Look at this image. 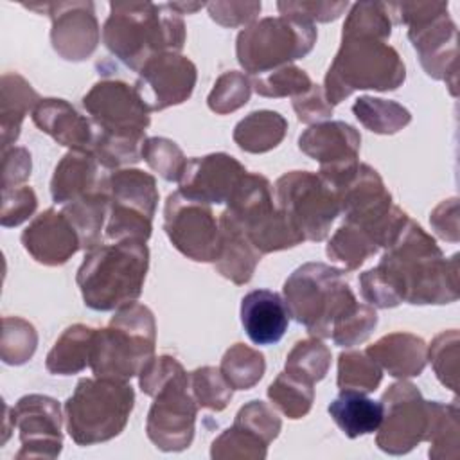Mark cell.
<instances>
[{
    "label": "cell",
    "mask_w": 460,
    "mask_h": 460,
    "mask_svg": "<svg viewBox=\"0 0 460 460\" xmlns=\"http://www.w3.org/2000/svg\"><path fill=\"white\" fill-rule=\"evenodd\" d=\"M383 379L379 365L363 350H345L338 356V388L363 394L374 392Z\"/></svg>",
    "instance_id": "obj_40"
},
{
    "label": "cell",
    "mask_w": 460,
    "mask_h": 460,
    "mask_svg": "<svg viewBox=\"0 0 460 460\" xmlns=\"http://www.w3.org/2000/svg\"><path fill=\"white\" fill-rule=\"evenodd\" d=\"M460 411L456 401L444 404L429 401V424L426 440L429 446V458L456 460L460 456Z\"/></svg>",
    "instance_id": "obj_33"
},
{
    "label": "cell",
    "mask_w": 460,
    "mask_h": 460,
    "mask_svg": "<svg viewBox=\"0 0 460 460\" xmlns=\"http://www.w3.org/2000/svg\"><path fill=\"white\" fill-rule=\"evenodd\" d=\"M135 406V392L128 381L83 377L65 402V420L77 446L108 442L120 435Z\"/></svg>",
    "instance_id": "obj_7"
},
{
    "label": "cell",
    "mask_w": 460,
    "mask_h": 460,
    "mask_svg": "<svg viewBox=\"0 0 460 460\" xmlns=\"http://www.w3.org/2000/svg\"><path fill=\"white\" fill-rule=\"evenodd\" d=\"M108 207L110 198L106 185L63 207L61 212L77 232L81 250L90 252L102 244V230L106 228Z\"/></svg>",
    "instance_id": "obj_30"
},
{
    "label": "cell",
    "mask_w": 460,
    "mask_h": 460,
    "mask_svg": "<svg viewBox=\"0 0 460 460\" xmlns=\"http://www.w3.org/2000/svg\"><path fill=\"white\" fill-rule=\"evenodd\" d=\"M291 104L296 113V119L309 126L323 122L332 115V106L327 102L323 86L320 84H313L307 92L293 97Z\"/></svg>",
    "instance_id": "obj_55"
},
{
    "label": "cell",
    "mask_w": 460,
    "mask_h": 460,
    "mask_svg": "<svg viewBox=\"0 0 460 460\" xmlns=\"http://www.w3.org/2000/svg\"><path fill=\"white\" fill-rule=\"evenodd\" d=\"M381 370L397 379L420 376L428 363L426 341L411 332H390L365 350Z\"/></svg>",
    "instance_id": "obj_26"
},
{
    "label": "cell",
    "mask_w": 460,
    "mask_h": 460,
    "mask_svg": "<svg viewBox=\"0 0 460 460\" xmlns=\"http://www.w3.org/2000/svg\"><path fill=\"white\" fill-rule=\"evenodd\" d=\"M11 424L18 428L22 447L16 458H56L63 447L61 406L56 399L29 394L11 408Z\"/></svg>",
    "instance_id": "obj_17"
},
{
    "label": "cell",
    "mask_w": 460,
    "mask_h": 460,
    "mask_svg": "<svg viewBox=\"0 0 460 460\" xmlns=\"http://www.w3.org/2000/svg\"><path fill=\"white\" fill-rule=\"evenodd\" d=\"M262 9L261 2H210L207 11L210 18L223 27H241L255 22Z\"/></svg>",
    "instance_id": "obj_54"
},
{
    "label": "cell",
    "mask_w": 460,
    "mask_h": 460,
    "mask_svg": "<svg viewBox=\"0 0 460 460\" xmlns=\"http://www.w3.org/2000/svg\"><path fill=\"white\" fill-rule=\"evenodd\" d=\"M352 113L368 131L377 135H394L411 122L408 108L395 101L372 95H361L356 99Z\"/></svg>",
    "instance_id": "obj_34"
},
{
    "label": "cell",
    "mask_w": 460,
    "mask_h": 460,
    "mask_svg": "<svg viewBox=\"0 0 460 460\" xmlns=\"http://www.w3.org/2000/svg\"><path fill=\"white\" fill-rule=\"evenodd\" d=\"M377 325V313L368 304H356L341 316L331 332V338L340 347H354L363 343Z\"/></svg>",
    "instance_id": "obj_49"
},
{
    "label": "cell",
    "mask_w": 460,
    "mask_h": 460,
    "mask_svg": "<svg viewBox=\"0 0 460 460\" xmlns=\"http://www.w3.org/2000/svg\"><path fill=\"white\" fill-rule=\"evenodd\" d=\"M40 95L20 74H4L0 79V129L2 151L11 147L22 129L25 115L38 104Z\"/></svg>",
    "instance_id": "obj_28"
},
{
    "label": "cell",
    "mask_w": 460,
    "mask_h": 460,
    "mask_svg": "<svg viewBox=\"0 0 460 460\" xmlns=\"http://www.w3.org/2000/svg\"><path fill=\"white\" fill-rule=\"evenodd\" d=\"M147 268L149 250L146 241H113L86 252L75 275L84 305L93 311H117L137 302Z\"/></svg>",
    "instance_id": "obj_3"
},
{
    "label": "cell",
    "mask_w": 460,
    "mask_h": 460,
    "mask_svg": "<svg viewBox=\"0 0 460 460\" xmlns=\"http://www.w3.org/2000/svg\"><path fill=\"white\" fill-rule=\"evenodd\" d=\"M252 86L262 97L279 99V97H296L307 92L313 86V81L305 70L291 63V65H284L270 72L253 75Z\"/></svg>",
    "instance_id": "obj_43"
},
{
    "label": "cell",
    "mask_w": 460,
    "mask_h": 460,
    "mask_svg": "<svg viewBox=\"0 0 460 460\" xmlns=\"http://www.w3.org/2000/svg\"><path fill=\"white\" fill-rule=\"evenodd\" d=\"M189 374L185 372L183 365L172 358V356H155L138 374V383H140V390L153 397L158 390H162L164 386L187 377Z\"/></svg>",
    "instance_id": "obj_51"
},
{
    "label": "cell",
    "mask_w": 460,
    "mask_h": 460,
    "mask_svg": "<svg viewBox=\"0 0 460 460\" xmlns=\"http://www.w3.org/2000/svg\"><path fill=\"white\" fill-rule=\"evenodd\" d=\"M189 390L198 408L221 411L228 406L234 388L216 367H199L189 372Z\"/></svg>",
    "instance_id": "obj_44"
},
{
    "label": "cell",
    "mask_w": 460,
    "mask_h": 460,
    "mask_svg": "<svg viewBox=\"0 0 460 460\" xmlns=\"http://www.w3.org/2000/svg\"><path fill=\"white\" fill-rule=\"evenodd\" d=\"M146 138V135L137 133H108L97 129L92 153L102 169H124L142 158Z\"/></svg>",
    "instance_id": "obj_35"
},
{
    "label": "cell",
    "mask_w": 460,
    "mask_h": 460,
    "mask_svg": "<svg viewBox=\"0 0 460 460\" xmlns=\"http://www.w3.org/2000/svg\"><path fill=\"white\" fill-rule=\"evenodd\" d=\"M164 230L172 246L196 262H214L219 248V223L212 208L178 190L164 205Z\"/></svg>",
    "instance_id": "obj_14"
},
{
    "label": "cell",
    "mask_w": 460,
    "mask_h": 460,
    "mask_svg": "<svg viewBox=\"0 0 460 460\" xmlns=\"http://www.w3.org/2000/svg\"><path fill=\"white\" fill-rule=\"evenodd\" d=\"M268 446L270 444L253 431L239 424H232L217 438H214L210 456L214 460H264L268 455Z\"/></svg>",
    "instance_id": "obj_41"
},
{
    "label": "cell",
    "mask_w": 460,
    "mask_h": 460,
    "mask_svg": "<svg viewBox=\"0 0 460 460\" xmlns=\"http://www.w3.org/2000/svg\"><path fill=\"white\" fill-rule=\"evenodd\" d=\"M38 345V332L34 325L20 316L2 318V340H0V358L5 365H23L27 363Z\"/></svg>",
    "instance_id": "obj_42"
},
{
    "label": "cell",
    "mask_w": 460,
    "mask_h": 460,
    "mask_svg": "<svg viewBox=\"0 0 460 460\" xmlns=\"http://www.w3.org/2000/svg\"><path fill=\"white\" fill-rule=\"evenodd\" d=\"M404 79V63L386 40L341 34V45L323 79V93L327 102L334 106L356 90L388 92L399 88Z\"/></svg>",
    "instance_id": "obj_4"
},
{
    "label": "cell",
    "mask_w": 460,
    "mask_h": 460,
    "mask_svg": "<svg viewBox=\"0 0 460 460\" xmlns=\"http://www.w3.org/2000/svg\"><path fill=\"white\" fill-rule=\"evenodd\" d=\"M395 23L408 25V40L419 54L424 72L446 81L456 95L458 81V31L449 16L447 2H399L386 4Z\"/></svg>",
    "instance_id": "obj_8"
},
{
    "label": "cell",
    "mask_w": 460,
    "mask_h": 460,
    "mask_svg": "<svg viewBox=\"0 0 460 460\" xmlns=\"http://www.w3.org/2000/svg\"><path fill=\"white\" fill-rule=\"evenodd\" d=\"M144 162L167 181H180L187 158L180 146L165 137H149L142 146Z\"/></svg>",
    "instance_id": "obj_48"
},
{
    "label": "cell",
    "mask_w": 460,
    "mask_h": 460,
    "mask_svg": "<svg viewBox=\"0 0 460 460\" xmlns=\"http://www.w3.org/2000/svg\"><path fill=\"white\" fill-rule=\"evenodd\" d=\"M314 43V23L282 14L266 16L237 34L235 56L244 72L259 75L307 56Z\"/></svg>",
    "instance_id": "obj_10"
},
{
    "label": "cell",
    "mask_w": 460,
    "mask_h": 460,
    "mask_svg": "<svg viewBox=\"0 0 460 460\" xmlns=\"http://www.w3.org/2000/svg\"><path fill=\"white\" fill-rule=\"evenodd\" d=\"M250 239L261 255L304 243L288 217L277 208L271 183L259 172H246L223 210Z\"/></svg>",
    "instance_id": "obj_9"
},
{
    "label": "cell",
    "mask_w": 460,
    "mask_h": 460,
    "mask_svg": "<svg viewBox=\"0 0 460 460\" xmlns=\"http://www.w3.org/2000/svg\"><path fill=\"white\" fill-rule=\"evenodd\" d=\"M234 424H239L255 435H259L262 440L271 444L282 428V420L277 415V411L264 401H250L246 402L235 415Z\"/></svg>",
    "instance_id": "obj_50"
},
{
    "label": "cell",
    "mask_w": 460,
    "mask_h": 460,
    "mask_svg": "<svg viewBox=\"0 0 460 460\" xmlns=\"http://www.w3.org/2000/svg\"><path fill=\"white\" fill-rule=\"evenodd\" d=\"M331 367V349L320 338H305L293 345L286 356L284 370L311 385L322 381Z\"/></svg>",
    "instance_id": "obj_38"
},
{
    "label": "cell",
    "mask_w": 460,
    "mask_h": 460,
    "mask_svg": "<svg viewBox=\"0 0 460 460\" xmlns=\"http://www.w3.org/2000/svg\"><path fill=\"white\" fill-rule=\"evenodd\" d=\"M347 7V2H277V9L282 16L305 20L309 23L332 22L340 18Z\"/></svg>",
    "instance_id": "obj_53"
},
{
    "label": "cell",
    "mask_w": 460,
    "mask_h": 460,
    "mask_svg": "<svg viewBox=\"0 0 460 460\" xmlns=\"http://www.w3.org/2000/svg\"><path fill=\"white\" fill-rule=\"evenodd\" d=\"M262 255L246 234L225 214L219 216V248L214 266L230 282L243 286L252 280Z\"/></svg>",
    "instance_id": "obj_27"
},
{
    "label": "cell",
    "mask_w": 460,
    "mask_h": 460,
    "mask_svg": "<svg viewBox=\"0 0 460 460\" xmlns=\"http://www.w3.org/2000/svg\"><path fill=\"white\" fill-rule=\"evenodd\" d=\"M377 250V243L365 230L343 223L329 239L325 253L331 261L341 262L343 270L354 271Z\"/></svg>",
    "instance_id": "obj_36"
},
{
    "label": "cell",
    "mask_w": 460,
    "mask_h": 460,
    "mask_svg": "<svg viewBox=\"0 0 460 460\" xmlns=\"http://www.w3.org/2000/svg\"><path fill=\"white\" fill-rule=\"evenodd\" d=\"M288 120L273 110H257L241 119L232 133L234 142L246 153H268L286 137Z\"/></svg>",
    "instance_id": "obj_32"
},
{
    "label": "cell",
    "mask_w": 460,
    "mask_h": 460,
    "mask_svg": "<svg viewBox=\"0 0 460 460\" xmlns=\"http://www.w3.org/2000/svg\"><path fill=\"white\" fill-rule=\"evenodd\" d=\"M196 79L198 70L189 58L164 52L144 63L133 86L151 113L185 102L192 95Z\"/></svg>",
    "instance_id": "obj_19"
},
{
    "label": "cell",
    "mask_w": 460,
    "mask_h": 460,
    "mask_svg": "<svg viewBox=\"0 0 460 460\" xmlns=\"http://www.w3.org/2000/svg\"><path fill=\"white\" fill-rule=\"evenodd\" d=\"M219 370L234 390H250L262 379L266 361L257 349L244 343H234L223 354Z\"/></svg>",
    "instance_id": "obj_37"
},
{
    "label": "cell",
    "mask_w": 460,
    "mask_h": 460,
    "mask_svg": "<svg viewBox=\"0 0 460 460\" xmlns=\"http://www.w3.org/2000/svg\"><path fill=\"white\" fill-rule=\"evenodd\" d=\"M268 399L288 419L296 420L309 413L314 401V388L311 383L284 370L268 386Z\"/></svg>",
    "instance_id": "obj_39"
},
{
    "label": "cell",
    "mask_w": 460,
    "mask_h": 460,
    "mask_svg": "<svg viewBox=\"0 0 460 460\" xmlns=\"http://www.w3.org/2000/svg\"><path fill=\"white\" fill-rule=\"evenodd\" d=\"M155 314L131 302L119 307L104 329H95L88 367L97 377L129 381L155 358Z\"/></svg>",
    "instance_id": "obj_5"
},
{
    "label": "cell",
    "mask_w": 460,
    "mask_h": 460,
    "mask_svg": "<svg viewBox=\"0 0 460 460\" xmlns=\"http://www.w3.org/2000/svg\"><path fill=\"white\" fill-rule=\"evenodd\" d=\"M359 288L368 305L379 309L402 302L451 304L458 300V253L446 259L437 241L408 217L379 264L359 275Z\"/></svg>",
    "instance_id": "obj_1"
},
{
    "label": "cell",
    "mask_w": 460,
    "mask_h": 460,
    "mask_svg": "<svg viewBox=\"0 0 460 460\" xmlns=\"http://www.w3.org/2000/svg\"><path fill=\"white\" fill-rule=\"evenodd\" d=\"M169 5L178 14H190V13H196L201 7H207V4H203V2H174V4H169Z\"/></svg>",
    "instance_id": "obj_58"
},
{
    "label": "cell",
    "mask_w": 460,
    "mask_h": 460,
    "mask_svg": "<svg viewBox=\"0 0 460 460\" xmlns=\"http://www.w3.org/2000/svg\"><path fill=\"white\" fill-rule=\"evenodd\" d=\"M383 420L377 428L376 444L388 455L410 453L426 440L429 424V401L410 381H397L381 397Z\"/></svg>",
    "instance_id": "obj_13"
},
{
    "label": "cell",
    "mask_w": 460,
    "mask_h": 460,
    "mask_svg": "<svg viewBox=\"0 0 460 460\" xmlns=\"http://www.w3.org/2000/svg\"><path fill=\"white\" fill-rule=\"evenodd\" d=\"M36 128L70 151H90L95 140V124L81 115L68 101L58 97L40 99L32 110Z\"/></svg>",
    "instance_id": "obj_22"
},
{
    "label": "cell",
    "mask_w": 460,
    "mask_h": 460,
    "mask_svg": "<svg viewBox=\"0 0 460 460\" xmlns=\"http://www.w3.org/2000/svg\"><path fill=\"white\" fill-rule=\"evenodd\" d=\"M108 174L101 172V165L90 151H68L58 162L52 180L50 194L54 203L66 205L106 185Z\"/></svg>",
    "instance_id": "obj_25"
},
{
    "label": "cell",
    "mask_w": 460,
    "mask_h": 460,
    "mask_svg": "<svg viewBox=\"0 0 460 460\" xmlns=\"http://www.w3.org/2000/svg\"><path fill=\"white\" fill-rule=\"evenodd\" d=\"M246 172L244 165L228 153L194 156L187 160L178 192L205 205L226 203Z\"/></svg>",
    "instance_id": "obj_20"
},
{
    "label": "cell",
    "mask_w": 460,
    "mask_h": 460,
    "mask_svg": "<svg viewBox=\"0 0 460 460\" xmlns=\"http://www.w3.org/2000/svg\"><path fill=\"white\" fill-rule=\"evenodd\" d=\"M83 108L97 129L108 133L146 135L151 122L149 110L135 86L120 79H101L84 95Z\"/></svg>",
    "instance_id": "obj_16"
},
{
    "label": "cell",
    "mask_w": 460,
    "mask_h": 460,
    "mask_svg": "<svg viewBox=\"0 0 460 460\" xmlns=\"http://www.w3.org/2000/svg\"><path fill=\"white\" fill-rule=\"evenodd\" d=\"M95 329L84 323L66 327L49 350L45 368L54 376H72L90 365V352Z\"/></svg>",
    "instance_id": "obj_31"
},
{
    "label": "cell",
    "mask_w": 460,
    "mask_h": 460,
    "mask_svg": "<svg viewBox=\"0 0 460 460\" xmlns=\"http://www.w3.org/2000/svg\"><path fill=\"white\" fill-rule=\"evenodd\" d=\"M110 198L104 235L110 241H147L158 205V189L153 174L140 169H117L106 178Z\"/></svg>",
    "instance_id": "obj_12"
},
{
    "label": "cell",
    "mask_w": 460,
    "mask_h": 460,
    "mask_svg": "<svg viewBox=\"0 0 460 460\" xmlns=\"http://www.w3.org/2000/svg\"><path fill=\"white\" fill-rule=\"evenodd\" d=\"M327 410L336 426L349 438L377 431L383 420L381 401H374L367 397V394L356 390H341Z\"/></svg>",
    "instance_id": "obj_29"
},
{
    "label": "cell",
    "mask_w": 460,
    "mask_h": 460,
    "mask_svg": "<svg viewBox=\"0 0 460 460\" xmlns=\"http://www.w3.org/2000/svg\"><path fill=\"white\" fill-rule=\"evenodd\" d=\"M241 323L255 345H275L288 331L284 298L270 289H253L241 300Z\"/></svg>",
    "instance_id": "obj_24"
},
{
    "label": "cell",
    "mask_w": 460,
    "mask_h": 460,
    "mask_svg": "<svg viewBox=\"0 0 460 460\" xmlns=\"http://www.w3.org/2000/svg\"><path fill=\"white\" fill-rule=\"evenodd\" d=\"M273 199L304 241L320 243L340 216L336 190L311 171H289L275 181Z\"/></svg>",
    "instance_id": "obj_11"
},
{
    "label": "cell",
    "mask_w": 460,
    "mask_h": 460,
    "mask_svg": "<svg viewBox=\"0 0 460 460\" xmlns=\"http://www.w3.org/2000/svg\"><path fill=\"white\" fill-rule=\"evenodd\" d=\"M298 147L320 167L347 165L358 162L361 135L343 120H323L309 126L298 137Z\"/></svg>",
    "instance_id": "obj_23"
},
{
    "label": "cell",
    "mask_w": 460,
    "mask_h": 460,
    "mask_svg": "<svg viewBox=\"0 0 460 460\" xmlns=\"http://www.w3.org/2000/svg\"><path fill=\"white\" fill-rule=\"evenodd\" d=\"M32 162L25 147H7L2 151V189L18 187L31 176Z\"/></svg>",
    "instance_id": "obj_56"
},
{
    "label": "cell",
    "mask_w": 460,
    "mask_h": 460,
    "mask_svg": "<svg viewBox=\"0 0 460 460\" xmlns=\"http://www.w3.org/2000/svg\"><path fill=\"white\" fill-rule=\"evenodd\" d=\"M341 34H363L388 40L392 34V18L383 2H358L350 7Z\"/></svg>",
    "instance_id": "obj_47"
},
{
    "label": "cell",
    "mask_w": 460,
    "mask_h": 460,
    "mask_svg": "<svg viewBox=\"0 0 460 460\" xmlns=\"http://www.w3.org/2000/svg\"><path fill=\"white\" fill-rule=\"evenodd\" d=\"M102 43L128 68L138 72L146 61L185 45V23L169 4L110 2Z\"/></svg>",
    "instance_id": "obj_2"
},
{
    "label": "cell",
    "mask_w": 460,
    "mask_h": 460,
    "mask_svg": "<svg viewBox=\"0 0 460 460\" xmlns=\"http://www.w3.org/2000/svg\"><path fill=\"white\" fill-rule=\"evenodd\" d=\"M38 208L36 192L31 187H11L2 189V208L0 225L4 228L18 226L27 221Z\"/></svg>",
    "instance_id": "obj_52"
},
{
    "label": "cell",
    "mask_w": 460,
    "mask_h": 460,
    "mask_svg": "<svg viewBox=\"0 0 460 460\" xmlns=\"http://www.w3.org/2000/svg\"><path fill=\"white\" fill-rule=\"evenodd\" d=\"M458 358L460 336L456 329L437 334L428 347V359L431 361L437 379L455 394L458 390Z\"/></svg>",
    "instance_id": "obj_46"
},
{
    "label": "cell",
    "mask_w": 460,
    "mask_h": 460,
    "mask_svg": "<svg viewBox=\"0 0 460 460\" xmlns=\"http://www.w3.org/2000/svg\"><path fill=\"white\" fill-rule=\"evenodd\" d=\"M146 419L147 438L162 451H183L192 444L198 404L189 390V376L153 395Z\"/></svg>",
    "instance_id": "obj_15"
},
{
    "label": "cell",
    "mask_w": 460,
    "mask_h": 460,
    "mask_svg": "<svg viewBox=\"0 0 460 460\" xmlns=\"http://www.w3.org/2000/svg\"><path fill=\"white\" fill-rule=\"evenodd\" d=\"M49 14L52 22L50 41L59 58L66 61L88 59L101 40L95 4L86 2H45L25 5Z\"/></svg>",
    "instance_id": "obj_18"
},
{
    "label": "cell",
    "mask_w": 460,
    "mask_h": 460,
    "mask_svg": "<svg viewBox=\"0 0 460 460\" xmlns=\"http://www.w3.org/2000/svg\"><path fill=\"white\" fill-rule=\"evenodd\" d=\"M22 244L43 266H61L81 250L77 232L65 214L54 208H47L29 223L22 232Z\"/></svg>",
    "instance_id": "obj_21"
},
{
    "label": "cell",
    "mask_w": 460,
    "mask_h": 460,
    "mask_svg": "<svg viewBox=\"0 0 460 460\" xmlns=\"http://www.w3.org/2000/svg\"><path fill=\"white\" fill-rule=\"evenodd\" d=\"M282 291L289 316L314 338H331L334 323L358 304L345 270L323 262L298 266Z\"/></svg>",
    "instance_id": "obj_6"
},
{
    "label": "cell",
    "mask_w": 460,
    "mask_h": 460,
    "mask_svg": "<svg viewBox=\"0 0 460 460\" xmlns=\"http://www.w3.org/2000/svg\"><path fill=\"white\" fill-rule=\"evenodd\" d=\"M429 223L438 237L456 243L458 241V199H444L429 216Z\"/></svg>",
    "instance_id": "obj_57"
},
{
    "label": "cell",
    "mask_w": 460,
    "mask_h": 460,
    "mask_svg": "<svg viewBox=\"0 0 460 460\" xmlns=\"http://www.w3.org/2000/svg\"><path fill=\"white\" fill-rule=\"evenodd\" d=\"M252 88V79L244 72L228 70L216 79L207 104L217 115L232 113L250 101Z\"/></svg>",
    "instance_id": "obj_45"
}]
</instances>
